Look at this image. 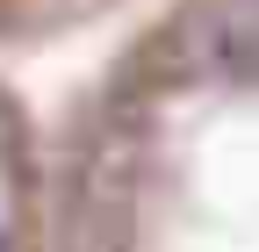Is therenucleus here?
Wrapping results in <instances>:
<instances>
[{"label":"nucleus","mask_w":259,"mask_h":252,"mask_svg":"<svg viewBox=\"0 0 259 252\" xmlns=\"http://www.w3.org/2000/svg\"><path fill=\"white\" fill-rule=\"evenodd\" d=\"M51 245H259V0H166L65 101Z\"/></svg>","instance_id":"nucleus-1"},{"label":"nucleus","mask_w":259,"mask_h":252,"mask_svg":"<svg viewBox=\"0 0 259 252\" xmlns=\"http://www.w3.org/2000/svg\"><path fill=\"white\" fill-rule=\"evenodd\" d=\"M122 8V0H0V51H36V44H58L72 36L79 22Z\"/></svg>","instance_id":"nucleus-2"}]
</instances>
